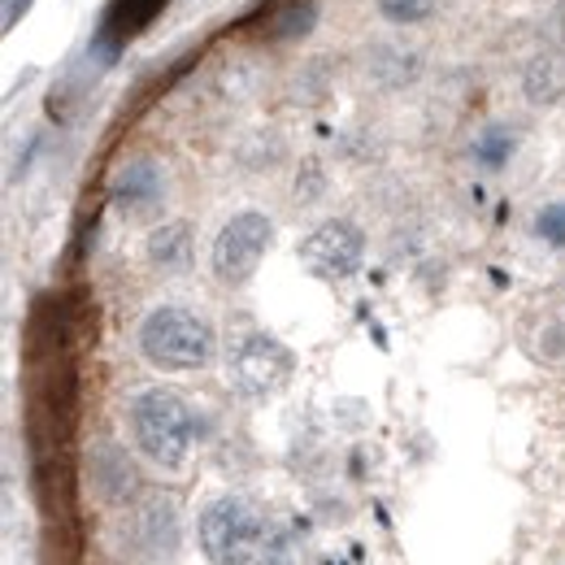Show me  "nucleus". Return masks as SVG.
<instances>
[{
  "label": "nucleus",
  "instance_id": "f257e3e1",
  "mask_svg": "<svg viewBox=\"0 0 565 565\" xmlns=\"http://www.w3.org/2000/svg\"><path fill=\"white\" fill-rule=\"evenodd\" d=\"M127 435L140 461L161 475H179L201 444V409L174 387H140L127 401Z\"/></svg>",
  "mask_w": 565,
  "mask_h": 565
},
{
  "label": "nucleus",
  "instance_id": "f03ea898",
  "mask_svg": "<svg viewBox=\"0 0 565 565\" xmlns=\"http://www.w3.org/2000/svg\"><path fill=\"white\" fill-rule=\"evenodd\" d=\"M136 349L161 374H201L217 361V327L201 309L166 300L140 318Z\"/></svg>",
  "mask_w": 565,
  "mask_h": 565
},
{
  "label": "nucleus",
  "instance_id": "7ed1b4c3",
  "mask_svg": "<svg viewBox=\"0 0 565 565\" xmlns=\"http://www.w3.org/2000/svg\"><path fill=\"white\" fill-rule=\"evenodd\" d=\"M270 531L262 504L239 492L213 495L196 513V548L210 565H257Z\"/></svg>",
  "mask_w": 565,
  "mask_h": 565
},
{
  "label": "nucleus",
  "instance_id": "20e7f679",
  "mask_svg": "<svg viewBox=\"0 0 565 565\" xmlns=\"http://www.w3.org/2000/svg\"><path fill=\"white\" fill-rule=\"evenodd\" d=\"M222 374L239 401L262 405V401H275L279 392H287V383L296 379V353L266 327H248L226 344Z\"/></svg>",
  "mask_w": 565,
  "mask_h": 565
},
{
  "label": "nucleus",
  "instance_id": "39448f33",
  "mask_svg": "<svg viewBox=\"0 0 565 565\" xmlns=\"http://www.w3.org/2000/svg\"><path fill=\"white\" fill-rule=\"evenodd\" d=\"M275 248V217L266 210H235L213 235L210 275L222 287H248Z\"/></svg>",
  "mask_w": 565,
  "mask_h": 565
},
{
  "label": "nucleus",
  "instance_id": "423d86ee",
  "mask_svg": "<svg viewBox=\"0 0 565 565\" xmlns=\"http://www.w3.org/2000/svg\"><path fill=\"white\" fill-rule=\"evenodd\" d=\"M296 262L318 282H349L365 266V231L353 217H322L296 248Z\"/></svg>",
  "mask_w": 565,
  "mask_h": 565
},
{
  "label": "nucleus",
  "instance_id": "0eeeda50",
  "mask_svg": "<svg viewBox=\"0 0 565 565\" xmlns=\"http://www.w3.org/2000/svg\"><path fill=\"white\" fill-rule=\"evenodd\" d=\"M127 540H131V557L140 565H166L179 557L183 548V509L179 500L166 492H143L127 509Z\"/></svg>",
  "mask_w": 565,
  "mask_h": 565
},
{
  "label": "nucleus",
  "instance_id": "6e6552de",
  "mask_svg": "<svg viewBox=\"0 0 565 565\" xmlns=\"http://www.w3.org/2000/svg\"><path fill=\"white\" fill-rule=\"evenodd\" d=\"M170 201V174L157 157H131L109 179V205L127 222H157Z\"/></svg>",
  "mask_w": 565,
  "mask_h": 565
},
{
  "label": "nucleus",
  "instance_id": "1a4fd4ad",
  "mask_svg": "<svg viewBox=\"0 0 565 565\" xmlns=\"http://www.w3.org/2000/svg\"><path fill=\"white\" fill-rule=\"evenodd\" d=\"M136 457L140 452H127V444H118V439H100L87 452V483L100 504L131 509L136 500H143V470Z\"/></svg>",
  "mask_w": 565,
  "mask_h": 565
},
{
  "label": "nucleus",
  "instance_id": "9d476101",
  "mask_svg": "<svg viewBox=\"0 0 565 565\" xmlns=\"http://www.w3.org/2000/svg\"><path fill=\"white\" fill-rule=\"evenodd\" d=\"M361 71L379 92H409V87L423 83L426 53L414 40L387 35V40H374V44L361 49Z\"/></svg>",
  "mask_w": 565,
  "mask_h": 565
},
{
  "label": "nucleus",
  "instance_id": "9b49d317",
  "mask_svg": "<svg viewBox=\"0 0 565 565\" xmlns=\"http://www.w3.org/2000/svg\"><path fill=\"white\" fill-rule=\"evenodd\" d=\"M143 262L148 270H157L161 279H179L192 270L196 262V226L188 217H170V222H157L143 239Z\"/></svg>",
  "mask_w": 565,
  "mask_h": 565
},
{
  "label": "nucleus",
  "instance_id": "f8f14e48",
  "mask_svg": "<svg viewBox=\"0 0 565 565\" xmlns=\"http://www.w3.org/2000/svg\"><path fill=\"white\" fill-rule=\"evenodd\" d=\"M518 87H522V100L531 109H557L565 100V49H553V44L535 49L522 62Z\"/></svg>",
  "mask_w": 565,
  "mask_h": 565
},
{
  "label": "nucleus",
  "instance_id": "ddd939ff",
  "mask_svg": "<svg viewBox=\"0 0 565 565\" xmlns=\"http://www.w3.org/2000/svg\"><path fill=\"white\" fill-rule=\"evenodd\" d=\"M522 152V127L513 118H488L475 136H470V161L483 174H504L513 166V157Z\"/></svg>",
  "mask_w": 565,
  "mask_h": 565
},
{
  "label": "nucleus",
  "instance_id": "4468645a",
  "mask_svg": "<svg viewBox=\"0 0 565 565\" xmlns=\"http://www.w3.org/2000/svg\"><path fill=\"white\" fill-rule=\"evenodd\" d=\"M318 13H322L318 0H282L279 9H270L262 35H266L270 44H296V40H305V35L318 26Z\"/></svg>",
  "mask_w": 565,
  "mask_h": 565
},
{
  "label": "nucleus",
  "instance_id": "2eb2a0df",
  "mask_svg": "<svg viewBox=\"0 0 565 565\" xmlns=\"http://www.w3.org/2000/svg\"><path fill=\"white\" fill-rule=\"evenodd\" d=\"M374 9L392 26H423L426 18L435 13V0H374Z\"/></svg>",
  "mask_w": 565,
  "mask_h": 565
},
{
  "label": "nucleus",
  "instance_id": "dca6fc26",
  "mask_svg": "<svg viewBox=\"0 0 565 565\" xmlns=\"http://www.w3.org/2000/svg\"><path fill=\"white\" fill-rule=\"evenodd\" d=\"M531 235L548 248H565V201H548L531 217Z\"/></svg>",
  "mask_w": 565,
  "mask_h": 565
},
{
  "label": "nucleus",
  "instance_id": "f3484780",
  "mask_svg": "<svg viewBox=\"0 0 565 565\" xmlns=\"http://www.w3.org/2000/svg\"><path fill=\"white\" fill-rule=\"evenodd\" d=\"M535 356L548 361V365L565 361V318H557V313L540 318V327H535Z\"/></svg>",
  "mask_w": 565,
  "mask_h": 565
},
{
  "label": "nucleus",
  "instance_id": "a211bd4d",
  "mask_svg": "<svg viewBox=\"0 0 565 565\" xmlns=\"http://www.w3.org/2000/svg\"><path fill=\"white\" fill-rule=\"evenodd\" d=\"M257 565H291V535L287 531H270V540H266V548H262V557Z\"/></svg>",
  "mask_w": 565,
  "mask_h": 565
}]
</instances>
